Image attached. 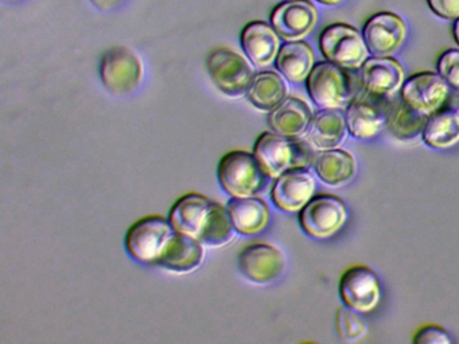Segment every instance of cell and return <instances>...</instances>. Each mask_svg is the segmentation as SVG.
Returning <instances> with one entry per match:
<instances>
[{
  "instance_id": "33",
  "label": "cell",
  "mask_w": 459,
  "mask_h": 344,
  "mask_svg": "<svg viewBox=\"0 0 459 344\" xmlns=\"http://www.w3.org/2000/svg\"><path fill=\"white\" fill-rule=\"evenodd\" d=\"M100 10L109 11L122 4L123 0H92Z\"/></svg>"
},
{
  "instance_id": "32",
  "label": "cell",
  "mask_w": 459,
  "mask_h": 344,
  "mask_svg": "<svg viewBox=\"0 0 459 344\" xmlns=\"http://www.w3.org/2000/svg\"><path fill=\"white\" fill-rule=\"evenodd\" d=\"M435 13L445 19H459V0H429Z\"/></svg>"
},
{
  "instance_id": "23",
  "label": "cell",
  "mask_w": 459,
  "mask_h": 344,
  "mask_svg": "<svg viewBox=\"0 0 459 344\" xmlns=\"http://www.w3.org/2000/svg\"><path fill=\"white\" fill-rule=\"evenodd\" d=\"M313 164L319 179L332 187L346 185L357 174L356 159L340 148L321 150Z\"/></svg>"
},
{
  "instance_id": "3",
  "label": "cell",
  "mask_w": 459,
  "mask_h": 344,
  "mask_svg": "<svg viewBox=\"0 0 459 344\" xmlns=\"http://www.w3.org/2000/svg\"><path fill=\"white\" fill-rule=\"evenodd\" d=\"M176 233L170 220L165 218H143L131 226L126 236V247L138 262L158 266Z\"/></svg>"
},
{
  "instance_id": "11",
  "label": "cell",
  "mask_w": 459,
  "mask_h": 344,
  "mask_svg": "<svg viewBox=\"0 0 459 344\" xmlns=\"http://www.w3.org/2000/svg\"><path fill=\"white\" fill-rule=\"evenodd\" d=\"M389 99L375 97L367 91L353 97L345 113L351 136L357 140H370L377 136L385 126Z\"/></svg>"
},
{
  "instance_id": "27",
  "label": "cell",
  "mask_w": 459,
  "mask_h": 344,
  "mask_svg": "<svg viewBox=\"0 0 459 344\" xmlns=\"http://www.w3.org/2000/svg\"><path fill=\"white\" fill-rule=\"evenodd\" d=\"M423 142L434 150H447L459 142V113L455 110H437L429 116L424 126Z\"/></svg>"
},
{
  "instance_id": "8",
  "label": "cell",
  "mask_w": 459,
  "mask_h": 344,
  "mask_svg": "<svg viewBox=\"0 0 459 344\" xmlns=\"http://www.w3.org/2000/svg\"><path fill=\"white\" fill-rule=\"evenodd\" d=\"M348 220V209L337 196H314L299 212V223L307 236L326 239L335 236Z\"/></svg>"
},
{
  "instance_id": "10",
  "label": "cell",
  "mask_w": 459,
  "mask_h": 344,
  "mask_svg": "<svg viewBox=\"0 0 459 344\" xmlns=\"http://www.w3.org/2000/svg\"><path fill=\"white\" fill-rule=\"evenodd\" d=\"M450 96V85L437 73H419L404 81L402 99L412 109L426 116L442 109Z\"/></svg>"
},
{
  "instance_id": "9",
  "label": "cell",
  "mask_w": 459,
  "mask_h": 344,
  "mask_svg": "<svg viewBox=\"0 0 459 344\" xmlns=\"http://www.w3.org/2000/svg\"><path fill=\"white\" fill-rule=\"evenodd\" d=\"M340 295L346 305L359 314H370L381 301L380 279L369 266H351L341 277Z\"/></svg>"
},
{
  "instance_id": "19",
  "label": "cell",
  "mask_w": 459,
  "mask_h": 344,
  "mask_svg": "<svg viewBox=\"0 0 459 344\" xmlns=\"http://www.w3.org/2000/svg\"><path fill=\"white\" fill-rule=\"evenodd\" d=\"M241 46L255 66L267 67L278 56L281 40L275 29L264 22H254L244 29Z\"/></svg>"
},
{
  "instance_id": "12",
  "label": "cell",
  "mask_w": 459,
  "mask_h": 344,
  "mask_svg": "<svg viewBox=\"0 0 459 344\" xmlns=\"http://www.w3.org/2000/svg\"><path fill=\"white\" fill-rule=\"evenodd\" d=\"M238 271L249 281L267 285L276 281L286 269V258L278 247L268 244H254L241 250L238 258Z\"/></svg>"
},
{
  "instance_id": "30",
  "label": "cell",
  "mask_w": 459,
  "mask_h": 344,
  "mask_svg": "<svg viewBox=\"0 0 459 344\" xmlns=\"http://www.w3.org/2000/svg\"><path fill=\"white\" fill-rule=\"evenodd\" d=\"M437 70L448 85L459 91V50L445 51L437 61Z\"/></svg>"
},
{
  "instance_id": "21",
  "label": "cell",
  "mask_w": 459,
  "mask_h": 344,
  "mask_svg": "<svg viewBox=\"0 0 459 344\" xmlns=\"http://www.w3.org/2000/svg\"><path fill=\"white\" fill-rule=\"evenodd\" d=\"M227 207L233 226L241 236H256L270 223V207L259 196L232 198Z\"/></svg>"
},
{
  "instance_id": "25",
  "label": "cell",
  "mask_w": 459,
  "mask_h": 344,
  "mask_svg": "<svg viewBox=\"0 0 459 344\" xmlns=\"http://www.w3.org/2000/svg\"><path fill=\"white\" fill-rule=\"evenodd\" d=\"M289 88L286 81L276 72H260L255 74L247 97L257 109L271 112L287 99Z\"/></svg>"
},
{
  "instance_id": "29",
  "label": "cell",
  "mask_w": 459,
  "mask_h": 344,
  "mask_svg": "<svg viewBox=\"0 0 459 344\" xmlns=\"http://www.w3.org/2000/svg\"><path fill=\"white\" fill-rule=\"evenodd\" d=\"M362 314L351 306H341L337 311V332L342 340L354 341L367 332V324L361 317Z\"/></svg>"
},
{
  "instance_id": "17",
  "label": "cell",
  "mask_w": 459,
  "mask_h": 344,
  "mask_svg": "<svg viewBox=\"0 0 459 344\" xmlns=\"http://www.w3.org/2000/svg\"><path fill=\"white\" fill-rule=\"evenodd\" d=\"M313 112L307 102L297 97H287L268 115V125L275 133L289 139H302L313 121Z\"/></svg>"
},
{
  "instance_id": "20",
  "label": "cell",
  "mask_w": 459,
  "mask_h": 344,
  "mask_svg": "<svg viewBox=\"0 0 459 344\" xmlns=\"http://www.w3.org/2000/svg\"><path fill=\"white\" fill-rule=\"evenodd\" d=\"M345 116L338 109H324L316 113L306 133V142L316 150H335L348 134Z\"/></svg>"
},
{
  "instance_id": "26",
  "label": "cell",
  "mask_w": 459,
  "mask_h": 344,
  "mask_svg": "<svg viewBox=\"0 0 459 344\" xmlns=\"http://www.w3.org/2000/svg\"><path fill=\"white\" fill-rule=\"evenodd\" d=\"M314 66L313 48L302 40L286 43L276 56V67L290 82L307 80Z\"/></svg>"
},
{
  "instance_id": "1",
  "label": "cell",
  "mask_w": 459,
  "mask_h": 344,
  "mask_svg": "<svg viewBox=\"0 0 459 344\" xmlns=\"http://www.w3.org/2000/svg\"><path fill=\"white\" fill-rule=\"evenodd\" d=\"M314 148L307 142L281 136L275 132H264L255 142L254 155L271 179L298 167L307 168L314 163Z\"/></svg>"
},
{
  "instance_id": "2",
  "label": "cell",
  "mask_w": 459,
  "mask_h": 344,
  "mask_svg": "<svg viewBox=\"0 0 459 344\" xmlns=\"http://www.w3.org/2000/svg\"><path fill=\"white\" fill-rule=\"evenodd\" d=\"M220 185L232 198L257 196L267 188L271 177L265 174L254 153L232 150L220 160Z\"/></svg>"
},
{
  "instance_id": "7",
  "label": "cell",
  "mask_w": 459,
  "mask_h": 344,
  "mask_svg": "<svg viewBox=\"0 0 459 344\" xmlns=\"http://www.w3.org/2000/svg\"><path fill=\"white\" fill-rule=\"evenodd\" d=\"M319 45L327 61L346 70L359 69L369 56L364 35L348 24H332L325 29Z\"/></svg>"
},
{
  "instance_id": "24",
  "label": "cell",
  "mask_w": 459,
  "mask_h": 344,
  "mask_svg": "<svg viewBox=\"0 0 459 344\" xmlns=\"http://www.w3.org/2000/svg\"><path fill=\"white\" fill-rule=\"evenodd\" d=\"M429 116L412 109L403 99H389L385 126L396 139L411 140L423 132Z\"/></svg>"
},
{
  "instance_id": "18",
  "label": "cell",
  "mask_w": 459,
  "mask_h": 344,
  "mask_svg": "<svg viewBox=\"0 0 459 344\" xmlns=\"http://www.w3.org/2000/svg\"><path fill=\"white\" fill-rule=\"evenodd\" d=\"M212 204L213 201L206 196L200 194H187L171 207L169 220L178 233L200 241Z\"/></svg>"
},
{
  "instance_id": "13",
  "label": "cell",
  "mask_w": 459,
  "mask_h": 344,
  "mask_svg": "<svg viewBox=\"0 0 459 344\" xmlns=\"http://www.w3.org/2000/svg\"><path fill=\"white\" fill-rule=\"evenodd\" d=\"M316 177L306 167H298L276 177L271 190L273 204L284 212H300L314 198Z\"/></svg>"
},
{
  "instance_id": "22",
  "label": "cell",
  "mask_w": 459,
  "mask_h": 344,
  "mask_svg": "<svg viewBox=\"0 0 459 344\" xmlns=\"http://www.w3.org/2000/svg\"><path fill=\"white\" fill-rule=\"evenodd\" d=\"M204 261V245L177 231L158 266L173 273H190Z\"/></svg>"
},
{
  "instance_id": "31",
  "label": "cell",
  "mask_w": 459,
  "mask_h": 344,
  "mask_svg": "<svg viewBox=\"0 0 459 344\" xmlns=\"http://www.w3.org/2000/svg\"><path fill=\"white\" fill-rule=\"evenodd\" d=\"M416 344H451L447 331L439 325H424L416 332L413 338Z\"/></svg>"
},
{
  "instance_id": "16",
  "label": "cell",
  "mask_w": 459,
  "mask_h": 344,
  "mask_svg": "<svg viewBox=\"0 0 459 344\" xmlns=\"http://www.w3.org/2000/svg\"><path fill=\"white\" fill-rule=\"evenodd\" d=\"M361 83L367 93L389 99L404 85V70L396 59L388 56L367 59L361 67Z\"/></svg>"
},
{
  "instance_id": "35",
  "label": "cell",
  "mask_w": 459,
  "mask_h": 344,
  "mask_svg": "<svg viewBox=\"0 0 459 344\" xmlns=\"http://www.w3.org/2000/svg\"><path fill=\"white\" fill-rule=\"evenodd\" d=\"M319 2L324 3V4L327 5H334L338 4V3L343 2V0H319Z\"/></svg>"
},
{
  "instance_id": "6",
  "label": "cell",
  "mask_w": 459,
  "mask_h": 344,
  "mask_svg": "<svg viewBox=\"0 0 459 344\" xmlns=\"http://www.w3.org/2000/svg\"><path fill=\"white\" fill-rule=\"evenodd\" d=\"M100 77L111 93L117 96L131 94L143 80V62L130 47L115 46L101 58Z\"/></svg>"
},
{
  "instance_id": "36",
  "label": "cell",
  "mask_w": 459,
  "mask_h": 344,
  "mask_svg": "<svg viewBox=\"0 0 459 344\" xmlns=\"http://www.w3.org/2000/svg\"><path fill=\"white\" fill-rule=\"evenodd\" d=\"M6 2H9V3H15V2H20V0H6Z\"/></svg>"
},
{
  "instance_id": "14",
  "label": "cell",
  "mask_w": 459,
  "mask_h": 344,
  "mask_svg": "<svg viewBox=\"0 0 459 344\" xmlns=\"http://www.w3.org/2000/svg\"><path fill=\"white\" fill-rule=\"evenodd\" d=\"M316 21L318 11L307 0H290L279 5L271 18L275 31L289 42L307 37L316 27Z\"/></svg>"
},
{
  "instance_id": "34",
  "label": "cell",
  "mask_w": 459,
  "mask_h": 344,
  "mask_svg": "<svg viewBox=\"0 0 459 344\" xmlns=\"http://www.w3.org/2000/svg\"><path fill=\"white\" fill-rule=\"evenodd\" d=\"M454 38L459 45V19H456L455 26H454Z\"/></svg>"
},
{
  "instance_id": "5",
  "label": "cell",
  "mask_w": 459,
  "mask_h": 344,
  "mask_svg": "<svg viewBox=\"0 0 459 344\" xmlns=\"http://www.w3.org/2000/svg\"><path fill=\"white\" fill-rule=\"evenodd\" d=\"M346 69L319 62L307 77L308 96L322 109H340L353 99V88Z\"/></svg>"
},
{
  "instance_id": "4",
  "label": "cell",
  "mask_w": 459,
  "mask_h": 344,
  "mask_svg": "<svg viewBox=\"0 0 459 344\" xmlns=\"http://www.w3.org/2000/svg\"><path fill=\"white\" fill-rule=\"evenodd\" d=\"M206 67L217 89L230 97L247 93L255 77L251 62L230 47H219L212 51Z\"/></svg>"
},
{
  "instance_id": "28",
  "label": "cell",
  "mask_w": 459,
  "mask_h": 344,
  "mask_svg": "<svg viewBox=\"0 0 459 344\" xmlns=\"http://www.w3.org/2000/svg\"><path fill=\"white\" fill-rule=\"evenodd\" d=\"M235 233H238V231H236L232 219H230L228 207L213 201L205 228H204L200 236L201 244L204 246H225L232 241Z\"/></svg>"
},
{
  "instance_id": "15",
  "label": "cell",
  "mask_w": 459,
  "mask_h": 344,
  "mask_svg": "<svg viewBox=\"0 0 459 344\" xmlns=\"http://www.w3.org/2000/svg\"><path fill=\"white\" fill-rule=\"evenodd\" d=\"M362 35L369 53L376 56H388L396 53L404 42L407 26L400 16L381 13L368 21Z\"/></svg>"
}]
</instances>
